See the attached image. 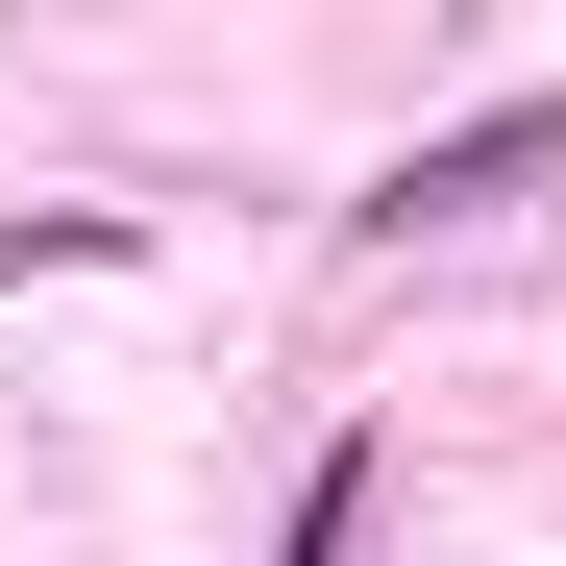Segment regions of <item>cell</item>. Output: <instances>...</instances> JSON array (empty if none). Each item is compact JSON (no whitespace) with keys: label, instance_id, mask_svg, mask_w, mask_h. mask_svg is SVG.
Segmentation results:
<instances>
[{"label":"cell","instance_id":"cell-1","mask_svg":"<svg viewBox=\"0 0 566 566\" xmlns=\"http://www.w3.org/2000/svg\"><path fill=\"white\" fill-rule=\"evenodd\" d=\"M517 172H566V99H493V124L395 148V222H468V198H517Z\"/></svg>","mask_w":566,"mask_h":566}]
</instances>
